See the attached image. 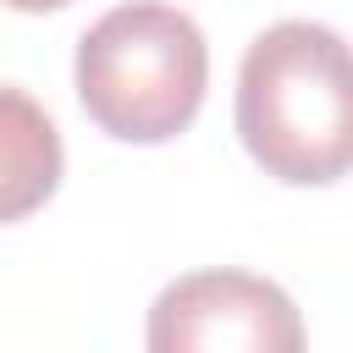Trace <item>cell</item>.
Instances as JSON below:
<instances>
[{"label":"cell","instance_id":"5","mask_svg":"<svg viewBox=\"0 0 353 353\" xmlns=\"http://www.w3.org/2000/svg\"><path fill=\"white\" fill-rule=\"evenodd\" d=\"M0 6H11V11H61L72 0H0Z\"/></svg>","mask_w":353,"mask_h":353},{"label":"cell","instance_id":"3","mask_svg":"<svg viewBox=\"0 0 353 353\" xmlns=\"http://www.w3.org/2000/svg\"><path fill=\"white\" fill-rule=\"evenodd\" d=\"M154 353H298L303 320L292 298L248 270H193L176 276L149 309Z\"/></svg>","mask_w":353,"mask_h":353},{"label":"cell","instance_id":"2","mask_svg":"<svg viewBox=\"0 0 353 353\" xmlns=\"http://www.w3.org/2000/svg\"><path fill=\"white\" fill-rule=\"evenodd\" d=\"M204 88L210 44L199 22L165 0H127L77 44V99L94 127L121 143H165L188 132Z\"/></svg>","mask_w":353,"mask_h":353},{"label":"cell","instance_id":"1","mask_svg":"<svg viewBox=\"0 0 353 353\" xmlns=\"http://www.w3.org/2000/svg\"><path fill=\"white\" fill-rule=\"evenodd\" d=\"M237 138L248 160L287 188H325L353 171V44L287 17L265 28L237 66Z\"/></svg>","mask_w":353,"mask_h":353},{"label":"cell","instance_id":"4","mask_svg":"<svg viewBox=\"0 0 353 353\" xmlns=\"http://www.w3.org/2000/svg\"><path fill=\"white\" fill-rule=\"evenodd\" d=\"M61 132L44 105L0 83V226L33 215L61 188Z\"/></svg>","mask_w":353,"mask_h":353}]
</instances>
